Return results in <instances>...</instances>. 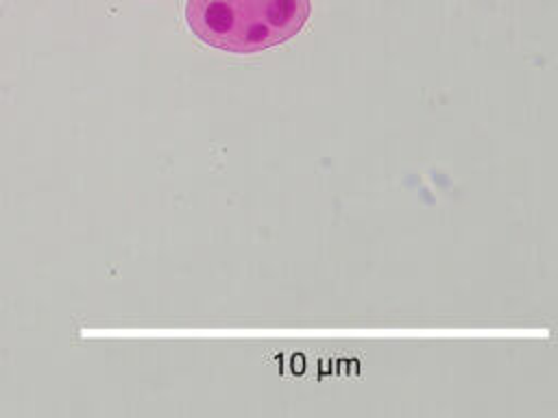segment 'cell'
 Wrapping results in <instances>:
<instances>
[{
	"label": "cell",
	"mask_w": 558,
	"mask_h": 418,
	"mask_svg": "<svg viewBox=\"0 0 558 418\" xmlns=\"http://www.w3.org/2000/svg\"><path fill=\"white\" fill-rule=\"evenodd\" d=\"M310 0H187L185 24L192 35L231 54H255L286 44L303 30Z\"/></svg>",
	"instance_id": "cell-1"
}]
</instances>
